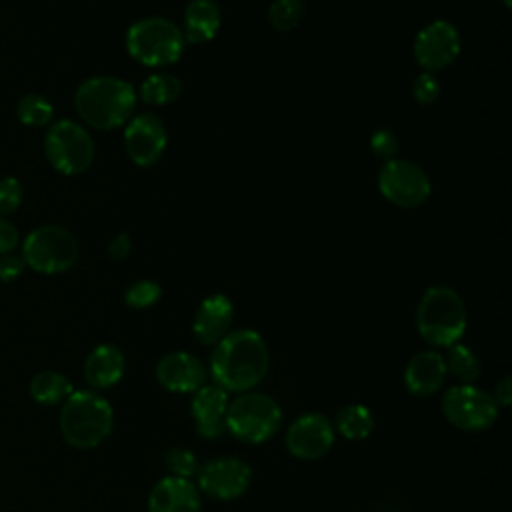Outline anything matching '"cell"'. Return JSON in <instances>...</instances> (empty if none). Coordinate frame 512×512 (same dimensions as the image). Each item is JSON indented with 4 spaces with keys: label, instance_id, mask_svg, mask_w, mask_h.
Here are the masks:
<instances>
[{
    "label": "cell",
    "instance_id": "cell-3",
    "mask_svg": "<svg viewBox=\"0 0 512 512\" xmlns=\"http://www.w3.org/2000/svg\"><path fill=\"white\" fill-rule=\"evenodd\" d=\"M60 432L78 450L100 446L114 428V408L96 390H74L60 410Z\"/></svg>",
    "mask_w": 512,
    "mask_h": 512
},
{
    "label": "cell",
    "instance_id": "cell-25",
    "mask_svg": "<svg viewBox=\"0 0 512 512\" xmlns=\"http://www.w3.org/2000/svg\"><path fill=\"white\" fill-rule=\"evenodd\" d=\"M74 392L72 382L56 372V370H44L38 372L30 382V396L44 406H54L64 402Z\"/></svg>",
    "mask_w": 512,
    "mask_h": 512
},
{
    "label": "cell",
    "instance_id": "cell-17",
    "mask_svg": "<svg viewBox=\"0 0 512 512\" xmlns=\"http://www.w3.org/2000/svg\"><path fill=\"white\" fill-rule=\"evenodd\" d=\"M234 322V304L226 294L206 296L192 318V334L202 346L218 344Z\"/></svg>",
    "mask_w": 512,
    "mask_h": 512
},
{
    "label": "cell",
    "instance_id": "cell-12",
    "mask_svg": "<svg viewBox=\"0 0 512 512\" xmlns=\"http://www.w3.org/2000/svg\"><path fill=\"white\" fill-rule=\"evenodd\" d=\"M462 48L458 28L444 18L424 24L414 38V60L424 72H440L456 62Z\"/></svg>",
    "mask_w": 512,
    "mask_h": 512
},
{
    "label": "cell",
    "instance_id": "cell-23",
    "mask_svg": "<svg viewBox=\"0 0 512 512\" xmlns=\"http://www.w3.org/2000/svg\"><path fill=\"white\" fill-rule=\"evenodd\" d=\"M182 94V80L170 72H154L146 76L136 90L138 100L150 106H166L178 100Z\"/></svg>",
    "mask_w": 512,
    "mask_h": 512
},
{
    "label": "cell",
    "instance_id": "cell-35",
    "mask_svg": "<svg viewBox=\"0 0 512 512\" xmlns=\"http://www.w3.org/2000/svg\"><path fill=\"white\" fill-rule=\"evenodd\" d=\"M16 244H18L16 228L8 220L0 218V254H8L10 250L16 248Z\"/></svg>",
    "mask_w": 512,
    "mask_h": 512
},
{
    "label": "cell",
    "instance_id": "cell-36",
    "mask_svg": "<svg viewBox=\"0 0 512 512\" xmlns=\"http://www.w3.org/2000/svg\"><path fill=\"white\" fill-rule=\"evenodd\" d=\"M492 398L498 404V408L510 406V402H512V378L510 376H504L498 380V384L492 392Z\"/></svg>",
    "mask_w": 512,
    "mask_h": 512
},
{
    "label": "cell",
    "instance_id": "cell-27",
    "mask_svg": "<svg viewBox=\"0 0 512 512\" xmlns=\"http://www.w3.org/2000/svg\"><path fill=\"white\" fill-rule=\"evenodd\" d=\"M52 104L40 96V94H26L20 102H18V118L22 124L26 126H46L52 120Z\"/></svg>",
    "mask_w": 512,
    "mask_h": 512
},
{
    "label": "cell",
    "instance_id": "cell-21",
    "mask_svg": "<svg viewBox=\"0 0 512 512\" xmlns=\"http://www.w3.org/2000/svg\"><path fill=\"white\" fill-rule=\"evenodd\" d=\"M222 26V10L216 0H190L184 8L182 34L186 44H206L216 38Z\"/></svg>",
    "mask_w": 512,
    "mask_h": 512
},
{
    "label": "cell",
    "instance_id": "cell-29",
    "mask_svg": "<svg viewBox=\"0 0 512 512\" xmlns=\"http://www.w3.org/2000/svg\"><path fill=\"white\" fill-rule=\"evenodd\" d=\"M164 464H166V470L170 472V476L188 478V480H192V476H196L198 466H200L196 454L192 450H188L186 446L168 448L164 454Z\"/></svg>",
    "mask_w": 512,
    "mask_h": 512
},
{
    "label": "cell",
    "instance_id": "cell-16",
    "mask_svg": "<svg viewBox=\"0 0 512 512\" xmlns=\"http://www.w3.org/2000/svg\"><path fill=\"white\" fill-rule=\"evenodd\" d=\"M228 402V392L216 384H204L192 394L190 412L200 438L216 440L226 432Z\"/></svg>",
    "mask_w": 512,
    "mask_h": 512
},
{
    "label": "cell",
    "instance_id": "cell-1",
    "mask_svg": "<svg viewBox=\"0 0 512 512\" xmlns=\"http://www.w3.org/2000/svg\"><path fill=\"white\" fill-rule=\"evenodd\" d=\"M270 368L268 344L260 332L252 328L230 330L218 344L212 346L208 374L212 384L222 390L250 392L266 378Z\"/></svg>",
    "mask_w": 512,
    "mask_h": 512
},
{
    "label": "cell",
    "instance_id": "cell-37",
    "mask_svg": "<svg viewBox=\"0 0 512 512\" xmlns=\"http://www.w3.org/2000/svg\"><path fill=\"white\" fill-rule=\"evenodd\" d=\"M502 2H504V6H506V8H510V0H502Z\"/></svg>",
    "mask_w": 512,
    "mask_h": 512
},
{
    "label": "cell",
    "instance_id": "cell-10",
    "mask_svg": "<svg viewBox=\"0 0 512 512\" xmlns=\"http://www.w3.org/2000/svg\"><path fill=\"white\" fill-rule=\"evenodd\" d=\"M376 186L382 198L398 208H416L424 204L432 192L426 170L408 158H392L382 162Z\"/></svg>",
    "mask_w": 512,
    "mask_h": 512
},
{
    "label": "cell",
    "instance_id": "cell-33",
    "mask_svg": "<svg viewBox=\"0 0 512 512\" xmlns=\"http://www.w3.org/2000/svg\"><path fill=\"white\" fill-rule=\"evenodd\" d=\"M130 250H132V238H130L126 232L116 234V236L110 240V244H108V256H110L112 260H116V262H122L124 258H128Z\"/></svg>",
    "mask_w": 512,
    "mask_h": 512
},
{
    "label": "cell",
    "instance_id": "cell-30",
    "mask_svg": "<svg viewBox=\"0 0 512 512\" xmlns=\"http://www.w3.org/2000/svg\"><path fill=\"white\" fill-rule=\"evenodd\" d=\"M440 96V82L436 74L422 72L412 82V98L420 106H432Z\"/></svg>",
    "mask_w": 512,
    "mask_h": 512
},
{
    "label": "cell",
    "instance_id": "cell-7",
    "mask_svg": "<svg viewBox=\"0 0 512 512\" xmlns=\"http://www.w3.org/2000/svg\"><path fill=\"white\" fill-rule=\"evenodd\" d=\"M440 410L446 422L462 432H484L500 416L492 394L476 384L450 386L442 396Z\"/></svg>",
    "mask_w": 512,
    "mask_h": 512
},
{
    "label": "cell",
    "instance_id": "cell-15",
    "mask_svg": "<svg viewBox=\"0 0 512 512\" xmlns=\"http://www.w3.org/2000/svg\"><path fill=\"white\" fill-rule=\"evenodd\" d=\"M154 376L158 384L168 392L194 394L206 384L208 368L198 356L186 350H176L164 354L156 362Z\"/></svg>",
    "mask_w": 512,
    "mask_h": 512
},
{
    "label": "cell",
    "instance_id": "cell-4",
    "mask_svg": "<svg viewBox=\"0 0 512 512\" xmlns=\"http://www.w3.org/2000/svg\"><path fill=\"white\" fill-rule=\"evenodd\" d=\"M468 312L462 296L446 284L424 290L416 306V328L422 340L436 348H448L464 336Z\"/></svg>",
    "mask_w": 512,
    "mask_h": 512
},
{
    "label": "cell",
    "instance_id": "cell-11",
    "mask_svg": "<svg viewBox=\"0 0 512 512\" xmlns=\"http://www.w3.org/2000/svg\"><path fill=\"white\" fill-rule=\"evenodd\" d=\"M252 482V468L236 456H216L198 466L196 486L214 500L242 498Z\"/></svg>",
    "mask_w": 512,
    "mask_h": 512
},
{
    "label": "cell",
    "instance_id": "cell-6",
    "mask_svg": "<svg viewBox=\"0 0 512 512\" xmlns=\"http://www.w3.org/2000/svg\"><path fill=\"white\" fill-rule=\"evenodd\" d=\"M280 404L264 392H242L228 402L226 432L246 444H262L282 428Z\"/></svg>",
    "mask_w": 512,
    "mask_h": 512
},
{
    "label": "cell",
    "instance_id": "cell-9",
    "mask_svg": "<svg viewBox=\"0 0 512 512\" xmlns=\"http://www.w3.org/2000/svg\"><path fill=\"white\" fill-rule=\"evenodd\" d=\"M44 152L58 172L74 176L90 168L94 160V140L84 126L64 118L48 128Z\"/></svg>",
    "mask_w": 512,
    "mask_h": 512
},
{
    "label": "cell",
    "instance_id": "cell-2",
    "mask_svg": "<svg viewBox=\"0 0 512 512\" xmlns=\"http://www.w3.org/2000/svg\"><path fill=\"white\" fill-rule=\"evenodd\" d=\"M136 88L118 76H92L74 92L78 116L96 130L124 126L136 110Z\"/></svg>",
    "mask_w": 512,
    "mask_h": 512
},
{
    "label": "cell",
    "instance_id": "cell-13",
    "mask_svg": "<svg viewBox=\"0 0 512 512\" xmlns=\"http://www.w3.org/2000/svg\"><path fill=\"white\" fill-rule=\"evenodd\" d=\"M168 146V130L154 112L134 114L124 124V148L128 158L140 166L150 168L164 156Z\"/></svg>",
    "mask_w": 512,
    "mask_h": 512
},
{
    "label": "cell",
    "instance_id": "cell-18",
    "mask_svg": "<svg viewBox=\"0 0 512 512\" xmlns=\"http://www.w3.org/2000/svg\"><path fill=\"white\" fill-rule=\"evenodd\" d=\"M202 496L188 478L164 476L148 494V512H200Z\"/></svg>",
    "mask_w": 512,
    "mask_h": 512
},
{
    "label": "cell",
    "instance_id": "cell-8",
    "mask_svg": "<svg viewBox=\"0 0 512 512\" xmlns=\"http://www.w3.org/2000/svg\"><path fill=\"white\" fill-rule=\"evenodd\" d=\"M24 264L42 274H60L78 260V242L62 226L44 224L34 228L24 240Z\"/></svg>",
    "mask_w": 512,
    "mask_h": 512
},
{
    "label": "cell",
    "instance_id": "cell-28",
    "mask_svg": "<svg viewBox=\"0 0 512 512\" xmlns=\"http://www.w3.org/2000/svg\"><path fill=\"white\" fill-rule=\"evenodd\" d=\"M160 298H162V286L150 278H140L124 290V302L134 310L150 308Z\"/></svg>",
    "mask_w": 512,
    "mask_h": 512
},
{
    "label": "cell",
    "instance_id": "cell-20",
    "mask_svg": "<svg viewBox=\"0 0 512 512\" xmlns=\"http://www.w3.org/2000/svg\"><path fill=\"white\" fill-rule=\"evenodd\" d=\"M126 370L124 352L114 344L96 346L84 360V378L94 390L116 386Z\"/></svg>",
    "mask_w": 512,
    "mask_h": 512
},
{
    "label": "cell",
    "instance_id": "cell-22",
    "mask_svg": "<svg viewBox=\"0 0 512 512\" xmlns=\"http://www.w3.org/2000/svg\"><path fill=\"white\" fill-rule=\"evenodd\" d=\"M332 426H334V432L346 440H352V442L364 440L374 430V414L368 406L352 402L342 406L336 412Z\"/></svg>",
    "mask_w": 512,
    "mask_h": 512
},
{
    "label": "cell",
    "instance_id": "cell-24",
    "mask_svg": "<svg viewBox=\"0 0 512 512\" xmlns=\"http://www.w3.org/2000/svg\"><path fill=\"white\" fill-rule=\"evenodd\" d=\"M442 356L446 364V374H450L458 384H476L482 368H480V358L470 346L456 342L448 346L446 354Z\"/></svg>",
    "mask_w": 512,
    "mask_h": 512
},
{
    "label": "cell",
    "instance_id": "cell-31",
    "mask_svg": "<svg viewBox=\"0 0 512 512\" xmlns=\"http://www.w3.org/2000/svg\"><path fill=\"white\" fill-rule=\"evenodd\" d=\"M398 148H400V140L396 132L390 128H378L370 138V150L382 162L396 158Z\"/></svg>",
    "mask_w": 512,
    "mask_h": 512
},
{
    "label": "cell",
    "instance_id": "cell-26",
    "mask_svg": "<svg viewBox=\"0 0 512 512\" xmlns=\"http://www.w3.org/2000/svg\"><path fill=\"white\" fill-rule=\"evenodd\" d=\"M304 16L302 0H272L268 6V22L278 32L294 30Z\"/></svg>",
    "mask_w": 512,
    "mask_h": 512
},
{
    "label": "cell",
    "instance_id": "cell-32",
    "mask_svg": "<svg viewBox=\"0 0 512 512\" xmlns=\"http://www.w3.org/2000/svg\"><path fill=\"white\" fill-rule=\"evenodd\" d=\"M20 200H22L20 182L16 178H2L0 180V216L16 210Z\"/></svg>",
    "mask_w": 512,
    "mask_h": 512
},
{
    "label": "cell",
    "instance_id": "cell-19",
    "mask_svg": "<svg viewBox=\"0 0 512 512\" xmlns=\"http://www.w3.org/2000/svg\"><path fill=\"white\" fill-rule=\"evenodd\" d=\"M444 356L438 350L414 354L404 368V386L416 398H428L438 392L446 380Z\"/></svg>",
    "mask_w": 512,
    "mask_h": 512
},
{
    "label": "cell",
    "instance_id": "cell-14",
    "mask_svg": "<svg viewBox=\"0 0 512 512\" xmlns=\"http://www.w3.org/2000/svg\"><path fill=\"white\" fill-rule=\"evenodd\" d=\"M332 420L320 412H306L296 416L286 430V448L298 460H318L334 446Z\"/></svg>",
    "mask_w": 512,
    "mask_h": 512
},
{
    "label": "cell",
    "instance_id": "cell-34",
    "mask_svg": "<svg viewBox=\"0 0 512 512\" xmlns=\"http://www.w3.org/2000/svg\"><path fill=\"white\" fill-rule=\"evenodd\" d=\"M24 270V260L12 254H4L0 258V280L2 282H10L14 278H18Z\"/></svg>",
    "mask_w": 512,
    "mask_h": 512
},
{
    "label": "cell",
    "instance_id": "cell-5",
    "mask_svg": "<svg viewBox=\"0 0 512 512\" xmlns=\"http://www.w3.org/2000/svg\"><path fill=\"white\" fill-rule=\"evenodd\" d=\"M126 50L136 62L148 68H164L180 60L186 50V40L180 26L172 20L146 16L128 28Z\"/></svg>",
    "mask_w": 512,
    "mask_h": 512
}]
</instances>
